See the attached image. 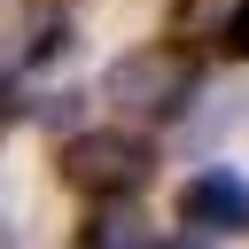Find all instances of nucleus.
I'll use <instances>...</instances> for the list:
<instances>
[{
  "instance_id": "obj_8",
  "label": "nucleus",
  "mask_w": 249,
  "mask_h": 249,
  "mask_svg": "<svg viewBox=\"0 0 249 249\" xmlns=\"http://www.w3.org/2000/svg\"><path fill=\"white\" fill-rule=\"evenodd\" d=\"M156 249H202V241H187V233H179V241H156Z\"/></svg>"
},
{
  "instance_id": "obj_5",
  "label": "nucleus",
  "mask_w": 249,
  "mask_h": 249,
  "mask_svg": "<svg viewBox=\"0 0 249 249\" xmlns=\"http://www.w3.org/2000/svg\"><path fill=\"white\" fill-rule=\"evenodd\" d=\"M78 39H70V16H54V8H39L31 23H23V62H54V54H70Z\"/></svg>"
},
{
  "instance_id": "obj_9",
  "label": "nucleus",
  "mask_w": 249,
  "mask_h": 249,
  "mask_svg": "<svg viewBox=\"0 0 249 249\" xmlns=\"http://www.w3.org/2000/svg\"><path fill=\"white\" fill-rule=\"evenodd\" d=\"M0 249H16V226H8V218H0Z\"/></svg>"
},
{
  "instance_id": "obj_3",
  "label": "nucleus",
  "mask_w": 249,
  "mask_h": 249,
  "mask_svg": "<svg viewBox=\"0 0 249 249\" xmlns=\"http://www.w3.org/2000/svg\"><path fill=\"white\" fill-rule=\"evenodd\" d=\"M179 218L202 233H249V179L241 171H195L179 187Z\"/></svg>"
},
{
  "instance_id": "obj_1",
  "label": "nucleus",
  "mask_w": 249,
  "mask_h": 249,
  "mask_svg": "<svg viewBox=\"0 0 249 249\" xmlns=\"http://www.w3.org/2000/svg\"><path fill=\"white\" fill-rule=\"evenodd\" d=\"M195 86H202V70H195V54L171 47V39L132 47V54H117V62L101 70V101H109L117 117H132V124H171V117H187Z\"/></svg>"
},
{
  "instance_id": "obj_4",
  "label": "nucleus",
  "mask_w": 249,
  "mask_h": 249,
  "mask_svg": "<svg viewBox=\"0 0 249 249\" xmlns=\"http://www.w3.org/2000/svg\"><path fill=\"white\" fill-rule=\"evenodd\" d=\"M78 249H156V233H148V218H140L132 202H101V210L78 226Z\"/></svg>"
},
{
  "instance_id": "obj_7",
  "label": "nucleus",
  "mask_w": 249,
  "mask_h": 249,
  "mask_svg": "<svg viewBox=\"0 0 249 249\" xmlns=\"http://www.w3.org/2000/svg\"><path fill=\"white\" fill-rule=\"evenodd\" d=\"M226 54H241V62H249V8H241V16L226 23Z\"/></svg>"
},
{
  "instance_id": "obj_6",
  "label": "nucleus",
  "mask_w": 249,
  "mask_h": 249,
  "mask_svg": "<svg viewBox=\"0 0 249 249\" xmlns=\"http://www.w3.org/2000/svg\"><path fill=\"white\" fill-rule=\"evenodd\" d=\"M249 0H179V31L187 39H226V23L241 16Z\"/></svg>"
},
{
  "instance_id": "obj_10",
  "label": "nucleus",
  "mask_w": 249,
  "mask_h": 249,
  "mask_svg": "<svg viewBox=\"0 0 249 249\" xmlns=\"http://www.w3.org/2000/svg\"><path fill=\"white\" fill-rule=\"evenodd\" d=\"M0 124H8V78H0Z\"/></svg>"
},
{
  "instance_id": "obj_2",
  "label": "nucleus",
  "mask_w": 249,
  "mask_h": 249,
  "mask_svg": "<svg viewBox=\"0 0 249 249\" xmlns=\"http://www.w3.org/2000/svg\"><path fill=\"white\" fill-rule=\"evenodd\" d=\"M148 171H156V148L124 124H86L54 148V179L70 195H93V202H132L148 187Z\"/></svg>"
}]
</instances>
